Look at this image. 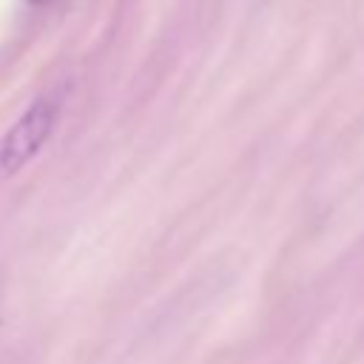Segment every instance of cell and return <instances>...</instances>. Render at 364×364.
Wrapping results in <instances>:
<instances>
[{
  "mask_svg": "<svg viewBox=\"0 0 364 364\" xmlns=\"http://www.w3.org/2000/svg\"><path fill=\"white\" fill-rule=\"evenodd\" d=\"M60 119L57 97H37L0 139V171L20 173L51 139Z\"/></svg>",
  "mask_w": 364,
  "mask_h": 364,
  "instance_id": "obj_1",
  "label": "cell"
},
{
  "mask_svg": "<svg viewBox=\"0 0 364 364\" xmlns=\"http://www.w3.org/2000/svg\"><path fill=\"white\" fill-rule=\"evenodd\" d=\"M31 3H46V0H31Z\"/></svg>",
  "mask_w": 364,
  "mask_h": 364,
  "instance_id": "obj_2",
  "label": "cell"
}]
</instances>
